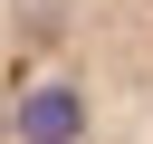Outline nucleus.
<instances>
[{"mask_svg":"<svg viewBox=\"0 0 153 144\" xmlns=\"http://www.w3.org/2000/svg\"><path fill=\"white\" fill-rule=\"evenodd\" d=\"M86 134V86L67 77H38L19 86V106H0V144H76Z\"/></svg>","mask_w":153,"mask_h":144,"instance_id":"obj_1","label":"nucleus"}]
</instances>
